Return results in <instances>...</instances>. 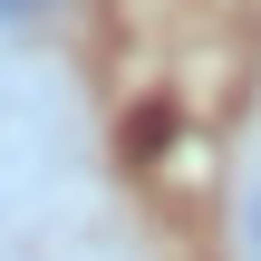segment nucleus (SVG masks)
<instances>
[{"instance_id":"f257e3e1","label":"nucleus","mask_w":261,"mask_h":261,"mask_svg":"<svg viewBox=\"0 0 261 261\" xmlns=\"http://www.w3.org/2000/svg\"><path fill=\"white\" fill-rule=\"evenodd\" d=\"M126 145H136V165H145V155H155V145H165V107H145V116H136V136H126Z\"/></svg>"},{"instance_id":"f03ea898","label":"nucleus","mask_w":261,"mask_h":261,"mask_svg":"<svg viewBox=\"0 0 261 261\" xmlns=\"http://www.w3.org/2000/svg\"><path fill=\"white\" fill-rule=\"evenodd\" d=\"M242 261H261V184L242 194Z\"/></svg>"},{"instance_id":"7ed1b4c3","label":"nucleus","mask_w":261,"mask_h":261,"mask_svg":"<svg viewBox=\"0 0 261 261\" xmlns=\"http://www.w3.org/2000/svg\"><path fill=\"white\" fill-rule=\"evenodd\" d=\"M29 19H48V0H0V29H29Z\"/></svg>"}]
</instances>
